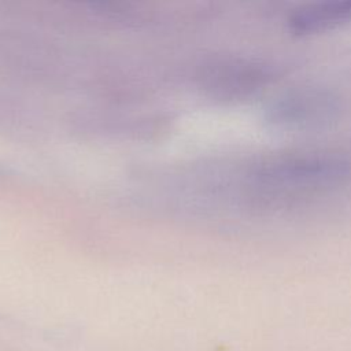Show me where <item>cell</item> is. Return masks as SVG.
<instances>
[{
  "label": "cell",
  "instance_id": "cell-1",
  "mask_svg": "<svg viewBox=\"0 0 351 351\" xmlns=\"http://www.w3.org/2000/svg\"><path fill=\"white\" fill-rule=\"evenodd\" d=\"M351 177V162L335 154H298L269 159L254 170L259 186L303 192L337 186Z\"/></svg>",
  "mask_w": 351,
  "mask_h": 351
},
{
  "label": "cell",
  "instance_id": "cell-2",
  "mask_svg": "<svg viewBox=\"0 0 351 351\" xmlns=\"http://www.w3.org/2000/svg\"><path fill=\"white\" fill-rule=\"evenodd\" d=\"M335 110V100L319 92H300L277 101L271 119L282 125H307L329 117Z\"/></svg>",
  "mask_w": 351,
  "mask_h": 351
},
{
  "label": "cell",
  "instance_id": "cell-3",
  "mask_svg": "<svg viewBox=\"0 0 351 351\" xmlns=\"http://www.w3.org/2000/svg\"><path fill=\"white\" fill-rule=\"evenodd\" d=\"M351 21V0H328L306 5L292 14L289 29L295 34H315Z\"/></svg>",
  "mask_w": 351,
  "mask_h": 351
}]
</instances>
